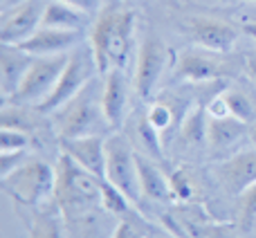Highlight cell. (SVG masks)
<instances>
[{
	"label": "cell",
	"mask_w": 256,
	"mask_h": 238,
	"mask_svg": "<svg viewBox=\"0 0 256 238\" xmlns=\"http://www.w3.org/2000/svg\"><path fill=\"white\" fill-rule=\"evenodd\" d=\"M238 25H240V30H243L245 34L252 36V38L256 40V18L254 16H245L243 20H238Z\"/></svg>",
	"instance_id": "obj_30"
},
{
	"label": "cell",
	"mask_w": 256,
	"mask_h": 238,
	"mask_svg": "<svg viewBox=\"0 0 256 238\" xmlns=\"http://www.w3.org/2000/svg\"><path fill=\"white\" fill-rule=\"evenodd\" d=\"M222 99H225V106H227V112L232 117L240 119L245 124H252L256 119V108L252 104V99L243 92V90H236V88H230L225 92H220Z\"/></svg>",
	"instance_id": "obj_23"
},
{
	"label": "cell",
	"mask_w": 256,
	"mask_h": 238,
	"mask_svg": "<svg viewBox=\"0 0 256 238\" xmlns=\"http://www.w3.org/2000/svg\"><path fill=\"white\" fill-rule=\"evenodd\" d=\"M58 2L70 4V7L88 14V16H94V14H99L104 9V0H58Z\"/></svg>",
	"instance_id": "obj_29"
},
{
	"label": "cell",
	"mask_w": 256,
	"mask_h": 238,
	"mask_svg": "<svg viewBox=\"0 0 256 238\" xmlns=\"http://www.w3.org/2000/svg\"><path fill=\"white\" fill-rule=\"evenodd\" d=\"M43 7L38 0H22L20 4L4 14L2 27H0V43L2 45H18L27 40L40 27Z\"/></svg>",
	"instance_id": "obj_10"
},
{
	"label": "cell",
	"mask_w": 256,
	"mask_h": 238,
	"mask_svg": "<svg viewBox=\"0 0 256 238\" xmlns=\"http://www.w3.org/2000/svg\"><path fill=\"white\" fill-rule=\"evenodd\" d=\"M56 126L61 140H70V137H84L92 135V130L99 126V119L104 117L102 99L99 104L92 99V90L90 86L81 94H76L70 104H66L63 108H58L56 112ZM106 122V119H104Z\"/></svg>",
	"instance_id": "obj_8"
},
{
	"label": "cell",
	"mask_w": 256,
	"mask_h": 238,
	"mask_svg": "<svg viewBox=\"0 0 256 238\" xmlns=\"http://www.w3.org/2000/svg\"><path fill=\"white\" fill-rule=\"evenodd\" d=\"M171 61V50L158 34H148L140 45L135 68V90L142 99H150Z\"/></svg>",
	"instance_id": "obj_9"
},
{
	"label": "cell",
	"mask_w": 256,
	"mask_h": 238,
	"mask_svg": "<svg viewBox=\"0 0 256 238\" xmlns=\"http://www.w3.org/2000/svg\"><path fill=\"white\" fill-rule=\"evenodd\" d=\"M245 132H250L248 124L240 119L227 115V117H209L207 124V144L212 150H227L234 144H238L245 137Z\"/></svg>",
	"instance_id": "obj_17"
},
{
	"label": "cell",
	"mask_w": 256,
	"mask_h": 238,
	"mask_svg": "<svg viewBox=\"0 0 256 238\" xmlns=\"http://www.w3.org/2000/svg\"><path fill=\"white\" fill-rule=\"evenodd\" d=\"M102 108L106 124L115 130H120L122 124L126 122L128 110V81L124 70H110L106 74V84H104L102 92Z\"/></svg>",
	"instance_id": "obj_15"
},
{
	"label": "cell",
	"mask_w": 256,
	"mask_h": 238,
	"mask_svg": "<svg viewBox=\"0 0 256 238\" xmlns=\"http://www.w3.org/2000/svg\"><path fill=\"white\" fill-rule=\"evenodd\" d=\"M61 148L76 164H81L86 171L106 180V137L102 135L70 137V140H61Z\"/></svg>",
	"instance_id": "obj_13"
},
{
	"label": "cell",
	"mask_w": 256,
	"mask_h": 238,
	"mask_svg": "<svg viewBox=\"0 0 256 238\" xmlns=\"http://www.w3.org/2000/svg\"><path fill=\"white\" fill-rule=\"evenodd\" d=\"M112 238H146L142 227L132 220H122L112 232Z\"/></svg>",
	"instance_id": "obj_28"
},
{
	"label": "cell",
	"mask_w": 256,
	"mask_h": 238,
	"mask_svg": "<svg viewBox=\"0 0 256 238\" xmlns=\"http://www.w3.org/2000/svg\"><path fill=\"white\" fill-rule=\"evenodd\" d=\"M207 124H209L207 106L198 104V106L184 117V122H182L180 140L189 146H198V144H202V142H207Z\"/></svg>",
	"instance_id": "obj_21"
},
{
	"label": "cell",
	"mask_w": 256,
	"mask_h": 238,
	"mask_svg": "<svg viewBox=\"0 0 256 238\" xmlns=\"http://www.w3.org/2000/svg\"><path fill=\"white\" fill-rule=\"evenodd\" d=\"M146 117H148V122L153 124L155 128H158V132L162 135L164 130H168L171 126H176L178 122V115H176V108L171 106V104L166 102V99L160 97L158 102H153L148 106V112H146Z\"/></svg>",
	"instance_id": "obj_24"
},
{
	"label": "cell",
	"mask_w": 256,
	"mask_h": 238,
	"mask_svg": "<svg viewBox=\"0 0 256 238\" xmlns=\"http://www.w3.org/2000/svg\"><path fill=\"white\" fill-rule=\"evenodd\" d=\"M32 144L30 132L18 128H2L0 130V153H18Z\"/></svg>",
	"instance_id": "obj_25"
},
{
	"label": "cell",
	"mask_w": 256,
	"mask_h": 238,
	"mask_svg": "<svg viewBox=\"0 0 256 238\" xmlns=\"http://www.w3.org/2000/svg\"><path fill=\"white\" fill-rule=\"evenodd\" d=\"M30 227V238H63L61 220L52 212H34L32 216H25Z\"/></svg>",
	"instance_id": "obj_22"
},
{
	"label": "cell",
	"mask_w": 256,
	"mask_h": 238,
	"mask_svg": "<svg viewBox=\"0 0 256 238\" xmlns=\"http://www.w3.org/2000/svg\"><path fill=\"white\" fill-rule=\"evenodd\" d=\"M106 180L135 204L144 196L140 186V173H137V153H132L128 140L120 132L106 137Z\"/></svg>",
	"instance_id": "obj_6"
},
{
	"label": "cell",
	"mask_w": 256,
	"mask_h": 238,
	"mask_svg": "<svg viewBox=\"0 0 256 238\" xmlns=\"http://www.w3.org/2000/svg\"><path fill=\"white\" fill-rule=\"evenodd\" d=\"M137 173H140V186L144 198L153 200V202H171V200H176L171 184H168V176H164L155 164H150L140 153H137Z\"/></svg>",
	"instance_id": "obj_18"
},
{
	"label": "cell",
	"mask_w": 256,
	"mask_h": 238,
	"mask_svg": "<svg viewBox=\"0 0 256 238\" xmlns=\"http://www.w3.org/2000/svg\"><path fill=\"white\" fill-rule=\"evenodd\" d=\"M32 61H34V56L22 52V50H18L16 45H2V50H0V74H2L4 102H7L18 90V86L22 84Z\"/></svg>",
	"instance_id": "obj_16"
},
{
	"label": "cell",
	"mask_w": 256,
	"mask_h": 238,
	"mask_svg": "<svg viewBox=\"0 0 256 238\" xmlns=\"http://www.w3.org/2000/svg\"><path fill=\"white\" fill-rule=\"evenodd\" d=\"M168 184H171L173 198H176V200H182V202H186V200H191L196 196L194 180H191L189 173L182 171V168H178V171H173L171 176H168Z\"/></svg>",
	"instance_id": "obj_26"
},
{
	"label": "cell",
	"mask_w": 256,
	"mask_h": 238,
	"mask_svg": "<svg viewBox=\"0 0 256 238\" xmlns=\"http://www.w3.org/2000/svg\"><path fill=\"white\" fill-rule=\"evenodd\" d=\"M245 68H248V74L256 81V54H254V56H248V61H245Z\"/></svg>",
	"instance_id": "obj_31"
},
{
	"label": "cell",
	"mask_w": 256,
	"mask_h": 238,
	"mask_svg": "<svg viewBox=\"0 0 256 238\" xmlns=\"http://www.w3.org/2000/svg\"><path fill=\"white\" fill-rule=\"evenodd\" d=\"M146 238H164V236H146Z\"/></svg>",
	"instance_id": "obj_34"
},
{
	"label": "cell",
	"mask_w": 256,
	"mask_h": 238,
	"mask_svg": "<svg viewBox=\"0 0 256 238\" xmlns=\"http://www.w3.org/2000/svg\"><path fill=\"white\" fill-rule=\"evenodd\" d=\"M88 20H90L88 14L79 12V9L70 7L66 2H58V0H48L43 7V16H40V27L81 32Z\"/></svg>",
	"instance_id": "obj_19"
},
{
	"label": "cell",
	"mask_w": 256,
	"mask_h": 238,
	"mask_svg": "<svg viewBox=\"0 0 256 238\" xmlns=\"http://www.w3.org/2000/svg\"><path fill=\"white\" fill-rule=\"evenodd\" d=\"M135 43V12L126 7H104L90 32V48L99 74L124 70Z\"/></svg>",
	"instance_id": "obj_1"
},
{
	"label": "cell",
	"mask_w": 256,
	"mask_h": 238,
	"mask_svg": "<svg viewBox=\"0 0 256 238\" xmlns=\"http://www.w3.org/2000/svg\"><path fill=\"white\" fill-rule=\"evenodd\" d=\"M79 40H81V32L38 27L36 34H32L27 40L18 43L16 48L32 54V56H50V54H66L68 50H74Z\"/></svg>",
	"instance_id": "obj_14"
},
{
	"label": "cell",
	"mask_w": 256,
	"mask_h": 238,
	"mask_svg": "<svg viewBox=\"0 0 256 238\" xmlns=\"http://www.w3.org/2000/svg\"><path fill=\"white\" fill-rule=\"evenodd\" d=\"M222 2H256V0H222Z\"/></svg>",
	"instance_id": "obj_33"
},
{
	"label": "cell",
	"mask_w": 256,
	"mask_h": 238,
	"mask_svg": "<svg viewBox=\"0 0 256 238\" xmlns=\"http://www.w3.org/2000/svg\"><path fill=\"white\" fill-rule=\"evenodd\" d=\"M238 198H240V222L248 227L256 218V182L245 194H240Z\"/></svg>",
	"instance_id": "obj_27"
},
{
	"label": "cell",
	"mask_w": 256,
	"mask_h": 238,
	"mask_svg": "<svg viewBox=\"0 0 256 238\" xmlns=\"http://www.w3.org/2000/svg\"><path fill=\"white\" fill-rule=\"evenodd\" d=\"M216 52H198V50H184L180 52L176 61V74L178 79L184 81H196V84H202V81H216L222 76L230 74V68L227 61L214 56Z\"/></svg>",
	"instance_id": "obj_11"
},
{
	"label": "cell",
	"mask_w": 256,
	"mask_h": 238,
	"mask_svg": "<svg viewBox=\"0 0 256 238\" xmlns=\"http://www.w3.org/2000/svg\"><path fill=\"white\" fill-rule=\"evenodd\" d=\"M54 200L66 214H79L102 202V178L86 171L70 155L63 153L56 164V186Z\"/></svg>",
	"instance_id": "obj_2"
},
{
	"label": "cell",
	"mask_w": 256,
	"mask_h": 238,
	"mask_svg": "<svg viewBox=\"0 0 256 238\" xmlns=\"http://www.w3.org/2000/svg\"><path fill=\"white\" fill-rule=\"evenodd\" d=\"M92 66L97 68L92 48H74L70 52V56H68V63L61 72V79L56 81L50 97L36 106V110L43 112V115H52V112H56L66 104H70L76 94H81L88 88Z\"/></svg>",
	"instance_id": "obj_4"
},
{
	"label": "cell",
	"mask_w": 256,
	"mask_h": 238,
	"mask_svg": "<svg viewBox=\"0 0 256 238\" xmlns=\"http://www.w3.org/2000/svg\"><path fill=\"white\" fill-rule=\"evenodd\" d=\"M68 56H70L68 52L50 54V56H34L22 84L18 86V90L4 104H18V106L34 104V106H38L40 102H45L50 97V92L54 90L56 81L61 79V72L68 63Z\"/></svg>",
	"instance_id": "obj_5"
},
{
	"label": "cell",
	"mask_w": 256,
	"mask_h": 238,
	"mask_svg": "<svg viewBox=\"0 0 256 238\" xmlns=\"http://www.w3.org/2000/svg\"><path fill=\"white\" fill-rule=\"evenodd\" d=\"M2 189L12 196L14 202H20L25 207H38L50 194L54 196L56 186V168L45 164L43 160H27L18 164L9 176L0 178Z\"/></svg>",
	"instance_id": "obj_3"
},
{
	"label": "cell",
	"mask_w": 256,
	"mask_h": 238,
	"mask_svg": "<svg viewBox=\"0 0 256 238\" xmlns=\"http://www.w3.org/2000/svg\"><path fill=\"white\" fill-rule=\"evenodd\" d=\"M216 180L230 196H240L256 182V150H240L216 166Z\"/></svg>",
	"instance_id": "obj_12"
},
{
	"label": "cell",
	"mask_w": 256,
	"mask_h": 238,
	"mask_svg": "<svg viewBox=\"0 0 256 238\" xmlns=\"http://www.w3.org/2000/svg\"><path fill=\"white\" fill-rule=\"evenodd\" d=\"M248 135H250V140H252V144L256 146V124H254V126H250V132H248Z\"/></svg>",
	"instance_id": "obj_32"
},
{
	"label": "cell",
	"mask_w": 256,
	"mask_h": 238,
	"mask_svg": "<svg viewBox=\"0 0 256 238\" xmlns=\"http://www.w3.org/2000/svg\"><path fill=\"white\" fill-rule=\"evenodd\" d=\"M102 204L106 207V212L120 216L122 220H132V222H144L140 218V214L135 212L137 204L132 202L128 196H124L115 184H110L108 180H102Z\"/></svg>",
	"instance_id": "obj_20"
},
{
	"label": "cell",
	"mask_w": 256,
	"mask_h": 238,
	"mask_svg": "<svg viewBox=\"0 0 256 238\" xmlns=\"http://www.w3.org/2000/svg\"><path fill=\"white\" fill-rule=\"evenodd\" d=\"M178 30L184 32L196 45L216 54H227L240 36L238 22L220 20L214 16H184L178 20Z\"/></svg>",
	"instance_id": "obj_7"
}]
</instances>
